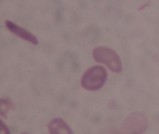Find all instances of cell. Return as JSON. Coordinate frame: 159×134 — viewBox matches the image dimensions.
Returning <instances> with one entry per match:
<instances>
[{
	"instance_id": "1",
	"label": "cell",
	"mask_w": 159,
	"mask_h": 134,
	"mask_svg": "<svg viewBox=\"0 0 159 134\" xmlns=\"http://www.w3.org/2000/svg\"><path fill=\"white\" fill-rule=\"evenodd\" d=\"M107 71L103 67H92L83 74L80 84L82 87L87 90H98L104 86L107 80Z\"/></svg>"
},
{
	"instance_id": "7",
	"label": "cell",
	"mask_w": 159,
	"mask_h": 134,
	"mask_svg": "<svg viewBox=\"0 0 159 134\" xmlns=\"http://www.w3.org/2000/svg\"><path fill=\"white\" fill-rule=\"evenodd\" d=\"M0 124H1V133H4V134H8L9 133V129L8 128V127L6 126L4 123L1 120L0 121Z\"/></svg>"
},
{
	"instance_id": "6",
	"label": "cell",
	"mask_w": 159,
	"mask_h": 134,
	"mask_svg": "<svg viewBox=\"0 0 159 134\" xmlns=\"http://www.w3.org/2000/svg\"><path fill=\"white\" fill-rule=\"evenodd\" d=\"M1 110H0V114L1 117L6 118V114L9 110H15V104L9 99H2L1 101Z\"/></svg>"
},
{
	"instance_id": "5",
	"label": "cell",
	"mask_w": 159,
	"mask_h": 134,
	"mask_svg": "<svg viewBox=\"0 0 159 134\" xmlns=\"http://www.w3.org/2000/svg\"><path fill=\"white\" fill-rule=\"evenodd\" d=\"M48 129L49 133L51 134L74 133L68 124L61 119H54L52 120L48 123Z\"/></svg>"
},
{
	"instance_id": "2",
	"label": "cell",
	"mask_w": 159,
	"mask_h": 134,
	"mask_svg": "<svg viewBox=\"0 0 159 134\" xmlns=\"http://www.w3.org/2000/svg\"><path fill=\"white\" fill-rule=\"evenodd\" d=\"M93 58L97 63L106 65L114 73H121L122 64L118 54L112 49L107 47H98L93 51Z\"/></svg>"
},
{
	"instance_id": "3",
	"label": "cell",
	"mask_w": 159,
	"mask_h": 134,
	"mask_svg": "<svg viewBox=\"0 0 159 134\" xmlns=\"http://www.w3.org/2000/svg\"><path fill=\"white\" fill-rule=\"evenodd\" d=\"M148 120L143 114L135 112L129 115L121 126L123 133H142L147 128Z\"/></svg>"
},
{
	"instance_id": "4",
	"label": "cell",
	"mask_w": 159,
	"mask_h": 134,
	"mask_svg": "<svg viewBox=\"0 0 159 134\" xmlns=\"http://www.w3.org/2000/svg\"><path fill=\"white\" fill-rule=\"evenodd\" d=\"M5 25L8 30L15 34L22 40L27 41L32 45H38V39L29 31L15 24L11 21H6Z\"/></svg>"
}]
</instances>
